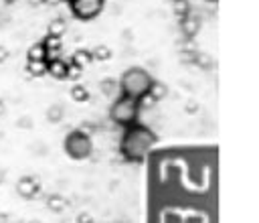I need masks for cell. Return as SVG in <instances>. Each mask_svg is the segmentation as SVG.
<instances>
[{"mask_svg": "<svg viewBox=\"0 0 259 223\" xmlns=\"http://www.w3.org/2000/svg\"><path fill=\"white\" fill-rule=\"evenodd\" d=\"M154 144L156 134L144 124H134L123 130L119 140V152L127 162H142L150 154Z\"/></svg>", "mask_w": 259, "mask_h": 223, "instance_id": "1", "label": "cell"}, {"mask_svg": "<svg viewBox=\"0 0 259 223\" xmlns=\"http://www.w3.org/2000/svg\"><path fill=\"white\" fill-rule=\"evenodd\" d=\"M119 89H121V95H127L140 101L154 89V79L144 67H130L123 71L119 79Z\"/></svg>", "mask_w": 259, "mask_h": 223, "instance_id": "2", "label": "cell"}, {"mask_svg": "<svg viewBox=\"0 0 259 223\" xmlns=\"http://www.w3.org/2000/svg\"><path fill=\"white\" fill-rule=\"evenodd\" d=\"M138 116H140V101L127 95H119L109 107V118L123 128L138 124Z\"/></svg>", "mask_w": 259, "mask_h": 223, "instance_id": "3", "label": "cell"}, {"mask_svg": "<svg viewBox=\"0 0 259 223\" xmlns=\"http://www.w3.org/2000/svg\"><path fill=\"white\" fill-rule=\"evenodd\" d=\"M63 148H65L67 156H71L73 160H85L93 152V142L85 132L73 130V132L67 134L65 142H63Z\"/></svg>", "mask_w": 259, "mask_h": 223, "instance_id": "4", "label": "cell"}, {"mask_svg": "<svg viewBox=\"0 0 259 223\" xmlns=\"http://www.w3.org/2000/svg\"><path fill=\"white\" fill-rule=\"evenodd\" d=\"M105 0H69V8L75 18L79 20H91L103 10Z\"/></svg>", "mask_w": 259, "mask_h": 223, "instance_id": "5", "label": "cell"}, {"mask_svg": "<svg viewBox=\"0 0 259 223\" xmlns=\"http://www.w3.org/2000/svg\"><path fill=\"white\" fill-rule=\"evenodd\" d=\"M47 71H49V75H53L55 79H67V77H69V65H67L63 59H59V57L49 59Z\"/></svg>", "mask_w": 259, "mask_h": 223, "instance_id": "6", "label": "cell"}, {"mask_svg": "<svg viewBox=\"0 0 259 223\" xmlns=\"http://www.w3.org/2000/svg\"><path fill=\"white\" fill-rule=\"evenodd\" d=\"M36 180L34 178H30V176H22L20 180H18V184H16V193L22 197V199H32L34 195H36Z\"/></svg>", "mask_w": 259, "mask_h": 223, "instance_id": "7", "label": "cell"}, {"mask_svg": "<svg viewBox=\"0 0 259 223\" xmlns=\"http://www.w3.org/2000/svg\"><path fill=\"white\" fill-rule=\"evenodd\" d=\"M28 61H49V55H47V49L42 43H36L34 47L28 49Z\"/></svg>", "mask_w": 259, "mask_h": 223, "instance_id": "8", "label": "cell"}, {"mask_svg": "<svg viewBox=\"0 0 259 223\" xmlns=\"http://www.w3.org/2000/svg\"><path fill=\"white\" fill-rule=\"evenodd\" d=\"M47 63H49V61H28V63H26V69H28L30 75L40 77V75L47 73Z\"/></svg>", "mask_w": 259, "mask_h": 223, "instance_id": "9", "label": "cell"}, {"mask_svg": "<svg viewBox=\"0 0 259 223\" xmlns=\"http://www.w3.org/2000/svg\"><path fill=\"white\" fill-rule=\"evenodd\" d=\"M63 32H65V22H63L61 18H55V20L49 24V36H55V39H59Z\"/></svg>", "mask_w": 259, "mask_h": 223, "instance_id": "10", "label": "cell"}, {"mask_svg": "<svg viewBox=\"0 0 259 223\" xmlns=\"http://www.w3.org/2000/svg\"><path fill=\"white\" fill-rule=\"evenodd\" d=\"M47 118H49L51 122H59V120L63 118V107H61V105H51L49 112H47Z\"/></svg>", "mask_w": 259, "mask_h": 223, "instance_id": "11", "label": "cell"}, {"mask_svg": "<svg viewBox=\"0 0 259 223\" xmlns=\"http://www.w3.org/2000/svg\"><path fill=\"white\" fill-rule=\"evenodd\" d=\"M111 53H109V49L107 47H103V45H99V47H95V51H93V59H99V61H105L107 57H109Z\"/></svg>", "mask_w": 259, "mask_h": 223, "instance_id": "12", "label": "cell"}, {"mask_svg": "<svg viewBox=\"0 0 259 223\" xmlns=\"http://www.w3.org/2000/svg\"><path fill=\"white\" fill-rule=\"evenodd\" d=\"M71 95H73V99L83 101V99H87V89H85V87H81V85H75V87L71 89Z\"/></svg>", "mask_w": 259, "mask_h": 223, "instance_id": "13", "label": "cell"}, {"mask_svg": "<svg viewBox=\"0 0 259 223\" xmlns=\"http://www.w3.org/2000/svg\"><path fill=\"white\" fill-rule=\"evenodd\" d=\"M89 59H91V55L87 51H77L75 53V63L77 65H85V63H89Z\"/></svg>", "mask_w": 259, "mask_h": 223, "instance_id": "14", "label": "cell"}]
</instances>
